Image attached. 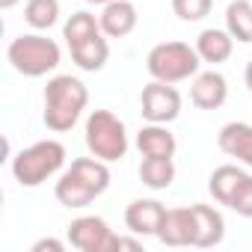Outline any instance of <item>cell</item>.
Returning a JSON list of instances; mask_svg holds the SVG:
<instances>
[{
    "instance_id": "cb8c5ba5",
    "label": "cell",
    "mask_w": 252,
    "mask_h": 252,
    "mask_svg": "<svg viewBox=\"0 0 252 252\" xmlns=\"http://www.w3.org/2000/svg\"><path fill=\"white\" fill-rule=\"evenodd\" d=\"M228 211H234L237 217H246V220H252V175L246 172V178L237 184V190L231 193V199H228V205H225Z\"/></svg>"
},
{
    "instance_id": "e0dca14e",
    "label": "cell",
    "mask_w": 252,
    "mask_h": 252,
    "mask_svg": "<svg viewBox=\"0 0 252 252\" xmlns=\"http://www.w3.org/2000/svg\"><path fill=\"white\" fill-rule=\"evenodd\" d=\"M196 51H199L202 63L220 65V63H225V60L231 57V51H234V39H231L228 30L208 27V30L199 33V39H196Z\"/></svg>"
},
{
    "instance_id": "d4e9b609",
    "label": "cell",
    "mask_w": 252,
    "mask_h": 252,
    "mask_svg": "<svg viewBox=\"0 0 252 252\" xmlns=\"http://www.w3.org/2000/svg\"><path fill=\"white\" fill-rule=\"evenodd\" d=\"M63 249H65V243L57 237H42L33 243V252H63Z\"/></svg>"
},
{
    "instance_id": "52a82bcc",
    "label": "cell",
    "mask_w": 252,
    "mask_h": 252,
    "mask_svg": "<svg viewBox=\"0 0 252 252\" xmlns=\"http://www.w3.org/2000/svg\"><path fill=\"white\" fill-rule=\"evenodd\" d=\"M140 113L146 122H158V125H169L181 116V92L172 83L163 80H152L149 86H143L140 95Z\"/></svg>"
},
{
    "instance_id": "7c38bea8",
    "label": "cell",
    "mask_w": 252,
    "mask_h": 252,
    "mask_svg": "<svg viewBox=\"0 0 252 252\" xmlns=\"http://www.w3.org/2000/svg\"><path fill=\"white\" fill-rule=\"evenodd\" d=\"M101 21V33L107 39H125V36H131L137 30V6L131 3V0H110V3L101 9L98 15Z\"/></svg>"
},
{
    "instance_id": "2e32d148",
    "label": "cell",
    "mask_w": 252,
    "mask_h": 252,
    "mask_svg": "<svg viewBox=\"0 0 252 252\" xmlns=\"http://www.w3.org/2000/svg\"><path fill=\"white\" fill-rule=\"evenodd\" d=\"M68 51H71V60L80 71H101L110 60V45H107L104 33H95V36L71 45Z\"/></svg>"
},
{
    "instance_id": "4316f807",
    "label": "cell",
    "mask_w": 252,
    "mask_h": 252,
    "mask_svg": "<svg viewBox=\"0 0 252 252\" xmlns=\"http://www.w3.org/2000/svg\"><path fill=\"white\" fill-rule=\"evenodd\" d=\"M243 83H246V89L252 92V63H246V71H243Z\"/></svg>"
},
{
    "instance_id": "3957f363",
    "label": "cell",
    "mask_w": 252,
    "mask_h": 252,
    "mask_svg": "<svg viewBox=\"0 0 252 252\" xmlns=\"http://www.w3.org/2000/svg\"><path fill=\"white\" fill-rule=\"evenodd\" d=\"M12 178L21 187H39L65 166V146L60 140H39L12 158Z\"/></svg>"
},
{
    "instance_id": "5bb4252c",
    "label": "cell",
    "mask_w": 252,
    "mask_h": 252,
    "mask_svg": "<svg viewBox=\"0 0 252 252\" xmlns=\"http://www.w3.org/2000/svg\"><path fill=\"white\" fill-rule=\"evenodd\" d=\"M137 149H140L143 158H175L178 140H175V134L166 128V125L149 122L137 134Z\"/></svg>"
},
{
    "instance_id": "ffe728a7",
    "label": "cell",
    "mask_w": 252,
    "mask_h": 252,
    "mask_svg": "<svg viewBox=\"0 0 252 252\" xmlns=\"http://www.w3.org/2000/svg\"><path fill=\"white\" fill-rule=\"evenodd\" d=\"M246 178V172L240 169V166H234V163H222V166H217L214 172H211V178H208V190H211V196L220 202V205H228V199H231V193L237 190V184Z\"/></svg>"
},
{
    "instance_id": "7402d4cb",
    "label": "cell",
    "mask_w": 252,
    "mask_h": 252,
    "mask_svg": "<svg viewBox=\"0 0 252 252\" xmlns=\"http://www.w3.org/2000/svg\"><path fill=\"white\" fill-rule=\"evenodd\" d=\"M95 33H101V21L92 12H86V9L74 12L65 21V27H63V39L68 42V48L77 45V42H83V39H89V36H95Z\"/></svg>"
},
{
    "instance_id": "5b68a950",
    "label": "cell",
    "mask_w": 252,
    "mask_h": 252,
    "mask_svg": "<svg viewBox=\"0 0 252 252\" xmlns=\"http://www.w3.org/2000/svg\"><path fill=\"white\" fill-rule=\"evenodd\" d=\"M83 140L89 155H95L98 160L116 163L128 155V131H125V122L110 113V110H92L83 128Z\"/></svg>"
},
{
    "instance_id": "d6986e66",
    "label": "cell",
    "mask_w": 252,
    "mask_h": 252,
    "mask_svg": "<svg viewBox=\"0 0 252 252\" xmlns=\"http://www.w3.org/2000/svg\"><path fill=\"white\" fill-rule=\"evenodd\" d=\"M140 181L149 190H166L175 181V160L172 158H143Z\"/></svg>"
},
{
    "instance_id": "83f0119b",
    "label": "cell",
    "mask_w": 252,
    "mask_h": 252,
    "mask_svg": "<svg viewBox=\"0 0 252 252\" xmlns=\"http://www.w3.org/2000/svg\"><path fill=\"white\" fill-rule=\"evenodd\" d=\"M18 3V0H0V9H12Z\"/></svg>"
},
{
    "instance_id": "7a4b0ae2",
    "label": "cell",
    "mask_w": 252,
    "mask_h": 252,
    "mask_svg": "<svg viewBox=\"0 0 252 252\" xmlns=\"http://www.w3.org/2000/svg\"><path fill=\"white\" fill-rule=\"evenodd\" d=\"M89 104V89L83 80L71 77V74H57L48 80L45 86V113L42 122L45 128L54 134H65L80 122L83 110Z\"/></svg>"
},
{
    "instance_id": "8fae6325",
    "label": "cell",
    "mask_w": 252,
    "mask_h": 252,
    "mask_svg": "<svg viewBox=\"0 0 252 252\" xmlns=\"http://www.w3.org/2000/svg\"><path fill=\"white\" fill-rule=\"evenodd\" d=\"M228 98V80L225 74H220L217 68L211 71H199L190 83V101L199 110H220Z\"/></svg>"
},
{
    "instance_id": "6da1fadb",
    "label": "cell",
    "mask_w": 252,
    "mask_h": 252,
    "mask_svg": "<svg viewBox=\"0 0 252 252\" xmlns=\"http://www.w3.org/2000/svg\"><path fill=\"white\" fill-rule=\"evenodd\" d=\"M110 166L107 160H98L95 155L92 158H77L71 160V166L60 175L57 187H54V196L63 208H86L92 205L101 193H107L110 187Z\"/></svg>"
},
{
    "instance_id": "9c48e42d",
    "label": "cell",
    "mask_w": 252,
    "mask_h": 252,
    "mask_svg": "<svg viewBox=\"0 0 252 252\" xmlns=\"http://www.w3.org/2000/svg\"><path fill=\"white\" fill-rule=\"evenodd\" d=\"M166 205L158 199H134L128 208H125V225H128L131 234L140 237H158L163 217H166Z\"/></svg>"
},
{
    "instance_id": "4fadbf2b",
    "label": "cell",
    "mask_w": 252,
    "mask_h": 252,
    "mask_svg": "<svg viewBox=\"0 0 252 252\" xmlns=\"http://www.w3.org/2000/svg\"><path fill=\"white\" fill-rule=\"evenodd\" d=\"M217 146L222 155L234 158L243 166H252V125L249 122H228L217 134Z\"/></svg>"
},
{
    "instance_id": "ba28073f",
    "label": "cell",
    "mask_w": 252,
    "mask_h": 252,
    "mask_svg": "<svg viewBox=\"0 0 252 252\" xmlns=\"http://www.w3.org/2000/svg\"><path fill=\"white\" fill-rule=\"evenodd\" d=\"M65 237L80 252H116V237L119 234H113V228L107 225V220L89 214V217L71 220Z\"/></svg>"
},
{
    "instance_id": "9a60e30c",
    "label": "cell",
    "mask_w": 252,
    "mask_h": 252,
    "mask_svg": "<svg viewBox=\"0 0 252 252\" xmlns=\"http://www.w3.org/2000/svg\"><path fill=\"white\" fill-rule=\"evenodd\" d=\"M163 246H193V217L190 208H169L158 231Z\"/></svg>"
},
{
    "instance_id": "603a6c76",
    "label": "cell",
    "mask_w": 252,
    "mask_h": 252,
    "mask_svg": "<svg viewBox=\"0 0 252 252\" xmlns=\"http://www.w3.org/2000/svg\"><path fill=\"white\" fill-rule=\"evenodd\" d=\"M211 6H214V0H172V12L181 21H187V24L208 18L211 15Z\"/></svg>"
},
{
    "instance_id": "484cf974",
    "label": "cell",
    "mask_w": 252,
    "mask_h": 252,
    "mask_svg": "<svg viewBox=\"0 0 252 252\" xmlns=\"http://www.w3.org/2000/svg\"><path fill=\"white\" fill-rule=\"evenodd\" d=\"M137 237H140V234H137ZM137 237H122V234H119V237H116V252H122V249H137V252H140V249H143V240H137Z\"/></svg>"
},
{
    "instance_id": "44dd1931",
    "label": "cell",
    "mask_w": 252,
    "mask_h": 252,
    "mask_svg": "<svg viewBox=\"0 0 252 252\" xmlns=\"http://www.w3.org/2000/svg\"><path fill=\"white\" fill-rule=\"evenodd\" d=\"M24 21L33 30H51L60 21V0H27Z\"/></svg>"
},
{
    "instance_id": "30bf717a",
    "label": "cell",
    "mask_w": 252,
    "mask_h": 252,
    "mask_svg": "<svg viewBox=\"0 0 252 252\" xmlns=\"http://www.w3.org/2000/svg\"><path fill=\"white\" fill-rule=\"evenodd\" d=\"M190 217H193V246L211 249L222 243L225 220L214 205H190Z\"/></svg>"
},
{
    "instance_id": "f1b7e54d",
    "label": "cell",
    "mask_w": 252,
    "mask_h": 252,
    "mask_svg": "<svg viewBox=\"0 0 252 252\" xmlns=\"http://www.w3.org/2000/svg\"><path fill=\"white\" fill-rule=\"evenodd\" d=\"M86 3H92V6H107L110 0H86Z\"/></svg>"
},
{
    "instance_id": "277c9868",
    "label": "cell",
    "mask_w": 252,
    "mask_h": 252,
    "mask_svg": "<svg viewBox=\"0 0 252 252\" xmlns=\"http://www.w3.org/2000/svg\"><path fill=\"white\" fill-rule=\"evenodd\" d=\"M6 60L24 77H45L60 65L63 51H60V45L54 39H48L42 33H24V36L9 42Z\"/></svg>"
},
{
    "instance_id": "ac0fdd59",
    "label": "cell",
    "mask_w": 252,
    "mask_h": 252,
    "mask_svg": "<svg viewBox=\"0 0 252 252\" xmlns=\"http://www.w3.org/2000/svg\"><path fill=\"white\" fill-rule=\"evenodd\" d=\"M225 30L234 42H252V0H231L225 9Z\"/></svg>"
},
{
    "instance_id": "8992f818",
    "label": "cell",
    "mask_w": 252,
    "mask_h": 252,
    "mask_svg": "<svg viewBox=\"0 0 252 252\" xmlns=\"http://www.w3.org/2000/svg\"><path fill=\"white\" fill-rule=\"evenodd\" d=\"M202 57L196 51V45L190 48L187 42H160L149 51L146 57V68L152 74V80H163V83H181L199 74Z\"/></svg>"
}]
</instances>
